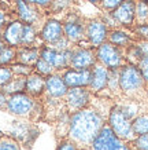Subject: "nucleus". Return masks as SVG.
Here are the masks:
<instances>
[{
  "label": "nucleus",
  "instance_id": "obj_1",
  "mask_svg": "<svg viewBox=\"0 0 148 150\" xmlns=\"http://www.w3.org/2000/svg\"><path fill=\"white\" fill-rule=\"evenodd\" d=\"M103 125V118L96 110L84 108L78 112H74L72 116L69 124V134L76 143L89 145L93 142Z\"/></svg>",
  "mask_w": 148,
  "mask_h": 150
},
{
  "label": "nucleus",
  "instance_id": "obj_2",
  "mask_svg": "<svg viewBox=\"0 0 148 150\" xmlns=\"http://www.w3.org/2000/svg\"><path fill=\"white\" fill-rule=\"evenodd\" d=\"M144 83L145 80H144L137 65L128 64L121 68L119 70V90L123 94L132 95V94L139 92L140 90L144 88Z\"/></svg>",
  "mask_w": 148,
  "mask_h": 150
},
{
  "label": "nucleus",
  "instance_id": "obj_3",
  "mask_svg": "<svg viewBox=\"0 0 148 150\" xmlns=\"http://www.w3.org/2000/svg\"><path fill=\"white\" fill-rule=\"evenodd\" d=\"M96 59L100 61V64L104 65L107 69H119L123 66L125 62L121 48L111 44L110 41H104L96 48Z\"/></svg>",
  "mask_w": 148,
  "mask_h": 150
},
{
  "label": "nucleus",
  "instance_id": "obj_4",
  "mask_svg": "<svg viewBox=\"0 0 148 150\" xmlns=\"http://www.w3.org/2000/svg\"><path fill=\"white\" fill-rule=\"evenodd\" d=\"M108 125L112 128V131L119 139H132L135 135L132 129V120L122 112L119 106L111 110L108 117Z\"/></svg>",
  "mask_w": 148,
  "mask_h": 150
},
{
  "label": "nucleus",
  "instance_id": "obj_5",
  "mask_svg": "<svg viewBox=\"0 0 148 150\" xmlns=\"http://www.w3.org/2000/svg\"><path fill=\"white\" fill-rule=\"evenodd\" d=\"M73 50H55L49 46H43L40 48V58L47 61L55 70H62V69L70 68V61H72Z\"/></svg>",
  "mask_w": 148,
  "mask_h": 150
},
{
  "label": "nucleus",
  "instance_id": "obj_6",
  "mask_svg": "<svg viewBox=\"0 0 148 150\" xmlns=\"http://www.w3.org/2000/svg\"><path fill=\"white\" fill-rule=\"evenodd\" d=\"M34 109V98L30 96L27 92H18L8 95L7 102V112L15 116H27Z\"/></svg>",
  "mask_w": 148,
  "mask_h": 150
},
{
  "label": "nucleus",
  "instance_id": "obj_7",
  "mask_svg": "<svg viewBox=\"0 0 148 150\" xmlns=\"http://www.w3.org/2000/svg\"><path fill=\"white\" fill-rule=\"evenodd\" d=\"M108 28L102 19H90L85 25V36L89 41V44L95 48H97L100 44H103L108 37Z\"/></svg>",
  "mask_w": 148,
  "mask_h": 150
},
{
  "label": "nucleus",
  "instance_id": "obj_8",
  "mask_svg": "<svg viewBox=\"0 0 148 150\" xmlns=\"http://www.w3.org/2000/svg\"><path fill=\"white\" fill-rule=\"evenodd\" d=\"M121 143V139L115 135L112 128L108 124H104L90 145L93 150H114Z\"/></svg>",
  "mask_w": 148,
  "mask_h": 150
},
{
  "label": "nucleus",
  "instance_id": "obj_9",
  "mask_svg": "<svg viewBox=\"0 0 148 150\" xmlns=\"http://www.w3.org/2000/svg\"><path fill=\"white\" fill-rule=\"evenodd\" d=\"M90 99V91L86 87H74L69 88L66 94V105L70 112H78V110L86 108Z\"/></svg>",
  "mask_w": 148,
  "mask_h": 150
},
{
  "label": "nucleus",
  "instance_id": "obj_10",
  "mask_svg": "<svg viewBox=\"0 0 148 150\" xmlns=\"http://www.w3.org/2000/svg\"><path fill=\"white\" fill-rule=\"evenodd\" d=\"M63 81L69 88L74 87H89L92 80V69H67L62 74Z\"/></svg>",
  "mask_w": 148,
  "mask_h": 150
},
{
  "label": "nucleus",
  "instance_id": "obj_11",
  "mask_svg": "<svg viewBox=\"0 0 148 150\" xmlns=\"http://www.w3.org/2000/svg\"><path fill=\"white\" fill-rule=\"evenodd\" d=\"M115 22L122 26H132L136 19V1L125 0L111 13Z\"/></svg>",
  "mask_w": 148,
  "mask_h": 150
},
{
  "label": "nucleus",
  "instance_id": "obj_12",
  "mask_svg": "<svg viewBox=\"0 0 148 150\" xmlns=\"http://www.w3.org/2000/svg\"><path fill=\"white\" fill-rule=\"evenodd\" d=\"M40 40L44 41L45 44H52L55 41H58L59 39H62L65 36L63 32V23L58 19L51 18L48 21H45L40 30Z\"/></svg>",
  "mask_w": 148,
  "mask_h": 150
},
{
  "label": "nucleus",
  "instance_id": "obj_13",
  "mask_svg": "<svg viewBox=\"0 0 148 150\" xmlns=\"http://www.w3.org/2000/svg\"><path fill=\"white\" fill-rule=\"evenodd\" d=\"M63 32L70 43H81L85 39V25L73 15L63 22Z\"/></svg>",
  "mask_w": 148,
  "mask_h": 150
},
{
  "label": "nucleus",
  "instance_id": "obj_14",
  "mask_svg": "<svg viewBox=\"0 0 148 150\" xmlns=\"http://www.w3.org/2000/svg\"><path fill=\"white\" fill-rule=\"evenodd\" d=\"M96 64V52L92 48H78L73 51L70 68L73 69H90Z\"/></svg>",
  "mask_w": 148,
  "mask_h": 150
},
{
  "label": "nucleus",
  "instance_id": "obj_15",
  "mask_svg": "<svg viewBox=\"0 0 148 150\" xmlns=\"http://www.w3.org/2000/svg\"><path fill=\"white\" fill-rule=\"evenodd\" d=\"M69 91V87L63 81L62 74L52 73L45 77V92L52 98H62L66 96Z\"/></svg>",
  "mask_w": 148,
  "mask_h": 150
},
{
  "label": "nucleus",
  "instance_id": "obj_16",
  "mask_svg": "<svg viewBox=\"0 0 148 150\" xmlns=\"http://www.w3.org/2000/svg\"><path fill=\"white\" fill-rule=\"evenodd\" d=\"M22 29L23 22L19 19H14L8 25L4 28V30L1 32V37L6 41L7 46L11 47H19L21 46V37H22Z\"/></svg>",
  "mask_w": 148,
  "mask_h": 150
},
{
  "label": "nucleus",
  "instance_id": "obj_17",
  "mask_svg": "<svg viewBox=\"0 0 148 150\" xmlns=\"http://www.w3.org/2000/svg\"><path fill=\"white\" fill-rule=\"evenodd\" d=\"M108 73H110V70L104 65L95 64L92 66V80L89 84V91H103L108 86Z\"/></svg>",
  "mask_w": 148,
  "mask_h": 150
},
{
  "label": "nucleus",
  "instance_id": "obj_18",
  "mask_svg": "<svg viewBox=\"0 0 148 150\" xmlns=\"http://www.w3.org/2000/svg\"><path fill=\"white\" fill-rule=\"evenodd\" d=\"M15 13L18 15V19L22 21L23 23H32L34 25L39 19V13L37 7L32 4H27L23 0H15Z\"/></svg>",
  "mask_w": 148,
  "mask_h": 150
},
{
  "label": "nucleus",
  "instance_id": "obj_19",
  "mask_svg": "<svg viewBox=\"0 0 148 150\" xmlns=\"http://www.w3.org/2000/svg\"><path fill=\"white\" fill-rule=\"evenodd\" d=\"M45 91V77L39 73L33 72L26 77L25 92H27L33 98H39Z\"/></svg>",
  "mask_w": 148,
  "mask_h": 150
},
{
  "label": "nucleus",
  "instance_id": "obj_20",
  "mask_svg": "<svg viewBox=\"0 0 148 150\" xmlns=\"http://www.w3.org/2000/svg\"><path fill=\"white\" fill-rule=\"evenodd\" d=\"M39 58H40V48L39 47H17V58L15 59L19 64L33 66V65H36Z\"/></svg>",
  "mask_w": 148,
  "mask_h": 150
},
{
  "label": "nucleus",
  "instance_id": "obj_21",
  "mask_svg": "<svg viewBox=\"0 0 148 150\" xmlns=\"http://www.w3.org/2000/svg\"><path fill=\"white\" fill-rule=\"evenodd\" d=\"M108 40L111 44L119 47V48H123V47H128L132 44V37L128 35L123 30H119V29H114L108 33Z\"/></svg>",
  "mask_w": 148,
  "mask_h": 150
},
{
  "label": "nucleus",
  "instance_id": "obj_22",
  "mask_svg": "<svg viewBox=\"0 0 148 150\" xmlns=\"http://www.w3.org/2000/svg\"><path fill=\"white\" fill-rule=\"evenodd\" d=\"M25 84H26V77L25 76H14L11 81L1 90L4 91L7 95H13V94H18V92L25 91Z\"/></svg>",
  "mask_w": 148,
  "mask_h": 150
},
{
  "label": "nucleus",
  "instance_id": "obj_23",
  "mask_svg": "<svg viewBox=\"0 0 148 150\" xmlns=\"http://www.w3.org/2000/svg\"><path fill=\"white\" fill-rule=\"evenodd\" d=\"M37 40V32L34 25L32 23H23L22 29V37H21V46L19 47H27L33 46Z\"/></svg>",
  "mask_w": 148,
  "mask_h": 150
},
{
  "label": "nucleus",
  "instance_id": "obj_24",
  "mask_svg": "<svg viewBox=\"0 0 148 150\" xmlns=\"http://www.w3.org/2000/svg\"><path fill=\"white\" fill-rule=\"evenodd\" d=\"M132 129L136 137L143 135V134H148V114H143L136 117L132 121Z\"/></svg>",
  "mask_w": 148,
  "mask_h": 150
},
{
  "label": "nucleus",
  "instance_id": "obj_25",
  "mask_svg": "<svg viewBox=\"0 0 148 150\" xmlns=\"http://www.w3.org/2000/svg\"><path fill=\"white\" fill-rule=\"evenodd\" d=\"M15 58H17V47L6 46L0 51V66H7L13 64Z\"/></svg>",
  "mask_w": 148,
  "mask_h": 150
},
{
  "label": "nucleus",
  "instance_id": "obj_26",
  "mask_svg": "<svg viewBox=\"0 0 148 150\" xmlns=\"http://www.w3.org/2000/svg\"><path fill=\"white\" fill-rule=\"evenodd\" d=\"M136 19L139 23H148V1L140 0L136 3Z\"/></svg>",
  "mask_w": 148,
  "mask_h": 150
},
{
  "label": "nucleus",
  "instance_id": "obj_27",
  "mask_svg": "<svg viewBox=\"0 0 148 150\" xmlns=\"http://www.w3.org/2000/svg\"><path fill=\"white\" fill-rule=\"evenodd\" d=\"M0 150H21L18 141L14 139L13 137L3 135L0 139Z\"/></svg>",
  "mask_w": 148,
  "mask_h": 150
},
{
  "label": "nucleus",
  "instance_id": "obj_28",
  "mask_svg": "<svg viewBox=\"0 0 148 150\" xmlns=\"http://www.w3.org/2000/svg\"><path fill=\"white\" fill-rule=\"evenodd\" d=\"M34 72L41 74V76H49V74H52L55 72V69L47 61H44L43 58H39V61L34 65Z\"/></svg>",
  "mask_w": 148,
  "mask_h": 150
},
{
  "label": "nucleus",
  "instance_id": "obj_29",
  "mask_svg": "<svg viewBox=\"0 0 148 150\" xmlns=\"http://www.w3.org/2000/svg\"><path fill=\"white\" fill-rule=\"evenodd\" d=\"M14 77V72L11 66H0V90H3Z\"/></svg>",
  "mask_w": 148,
  "mask_h": 150
},
{
  "label": "nucleus",
  "instance_id": "obj_30",
  "mask_svg": "<svg viewBox=\"0 0 148 150\" xmlns=\"http://www.w3.org/2000/svg\"><path fill=\"white\" fill-rule=\"evenodd\" d=\"M11 69H13L14 74H18V76H25L27 77L30 73H33V66H29V65H23V64H15L11 65Z\"/></svg>",
  "mask_w": 148,
  "mask_h": 150
},
{
  "label": "nucleus",
  "instance_id": "obj_31",
  "mask_svg": "<svg viewBox=\"0 0 148 150\" xmlns=\"http://www.w3.org/2000/svg\"><path fill=\"white\" fill-rule=\"evenodd\" d=\"M133 147L136 150H148V134L139 135L133 141Z\"/></svg>",
  "mask_w": 148,
  "mask_h": 150
},
{
  "label": "nucleus",
  "instance_id": "obj_32",
  "mask_svg": "<svg viewBox=\"0 0 148 150\" xmlns=\"http://www.w3.org/2000/svg\"><path fill=\"white\" fill-rule=\"evenodd\" d=\"M125 0H100V6L107 11H114Z\"/></svg>",
  "mask_w": 148,
  "mask_h": 150
},
{
  "label": "nucleus",
  "instance_id": "obj_33",
  "mask_svg": "<svg viewBox=\"0 0 148 150\" xmlns=\"http://www.w3.org/2000/svg\"><path fill=\"white\" fill-rule=\"evenodd\" d=\"M135 33L141 40H148V23H137L135 28Z\"/></svg>",
  "mask_w": 148,
  "mask_h": 150
},
{
  "label": "nucleus",
  "instance_id": "obj_34",
  "mask_svg": "<svg viewBox=\"0 0 148 150\" xmlns=\"http://www.w3.org/2000/svg\"><path fill=\"white\" fill-rule=\"evenodd\" d=\"M23 1H26L27 4L34 6L37 8H47V7H51L54 0H23Z\"/></svg>",
  "mask_w": 148,
  "mask_h": 150
},
{
  "label": "nucleus",
  "instance_id": "obj_35",
  "mask_svg": "<svg viewBox=\"0 0 148 150\" xmlns=\"http://www.w3.org/2000/svg\"><path fill=\"white\" fill-rule=\"evenodd\" d=\"M137 66H139L140 72H141V74H143L144 80L148 83V57H144L139 64H137Z\"/></svg>",
  "mask_w": 148,
  "mask_h": 150
},
{
  "label": "nucleus",
  "instance_id": "obj_36",
  "mask_svg": "<svg viewBox=\"0 0 148 150\" xmlns=\"http://www.w3.org/2000/svg\"><path fill=\"white\" fill-rule=\"evenodd\" d=\"M56 150H78V147H77V143L74 141H67V139H65V141L60 142V145L58 146Z\"/></svg>",
  "mask_w": 148,
  "mask_h": 150
},
{
  "label": "nucleus",
  "instance_id": "obj_37",
  "mask_svg": "<svg viewBox=\"0 0 148 150\" xmlns=\"http://www.w3.org/2000/svg\"><path fill=\"white\" fill-rule=\"evenodd\" d=\"M136 48L139 50V52L141 54V57H148V40H140L139 43L135 44Z\"/></svg>",
  "mask_w": 148,
  "mask_h": 150
},
{
  "label": "nucleus",
  "instance_id": "obj_38",
  "mask_svg": "<svg viewBox=\"0 0 148 150\" xmlns=\"http://www.w3.org/2000/svg\"><path fill=\"white\" fill-rule=\"evenodd\" d=\"M7 14H6V10L3 7H0V32L4 30V28L7 26Z\"/></svg>",
  "mask_w": 148,
  "mask_h": 150
},
{
  "label": "nucleus",
  "instance_id": "obj_39",
  "mask_svg": "<svg viewBox=\"0 0 148 150\" xmlns=\"http://www.w3.org/2000/svg\"><path fill=\"white\" fill-rule=\"evenodd\" d=\"M7 102H8V95L0 90V109H7Z\"/></svg>",
  "mask_w": 148,
  "mask_h": 150
},
{
  "label": "nucleus",
  "instance_id": "obj_40",
  "mask_svg": "<svg viewBox=\"0 0 148 150\" xmlns=\"http://www.w3.org/2000/svg\"><path fill=\"white\" fill-rule=\"evenodd\" d=\"M114 150H130V147L128 145H123V143H121V145L118 146L117 149H114Z\"/></svg>",
  "mask_w": 148,
  "mask_h": 150
},
{
  "label": "nucleus",
  "instance_id": "obj_41",
  "mask_svg": "<svg viewBox=\"0 0 148 150\" xmlns=\"http://www.w3.org/2000/svg\"><path fill=\"white\" fill-rule=\"evenodd\" d=\"M6 46H7V44H6V41H4V40H3V37L0 36V51L3 50V48H4V47H6Z\"/></svg>",
  "mask_w": 148,
  "mask_h": 150
},
{
  "label": "nucleus",
  "instance_id": "obj_42",
  "mask_svg": "<svg viewBox=\"0 0 148 150\" xmlns=\"http://www.w3.org/2000/svg\"><path fill=\"white\" fill-rule=\"evenodd\" d=\"M88 1H90V3H93V4H95V3H97L99 0H88Z\"/></svg>",
  "mask_w": 148,
  "mask_h": 150
},
{
  "label": "nucleus",
  "instance_id": "obj_43",
  "mask_svg": "<svg viewBox=\"0 0 148 150\" xmlns=\"http://www.w3.org/2000/svg\"><path fill=\"white\" fill-rule=\"evenodd\" d=\"M3 135H4V134H3V132L0 131V139H1V137H3Z\"/></svg>",
  "mask_w": 148,
  "mask_h": 150
},
{
  "label": "nucleus",
  "instance_id": "obj_44",
  "mask_svg": "<svg viewBox=\"0 0 148 150\" xmlns=\"http://www.w3.org/2000/svg\"><path fill=\"white\" fill-rule=\"evenodd\" d=\"M145 1H148V0H145Z\"/></svg>",
  "mask_w": 148,
  "mask_h": 150
}]
</instances>
